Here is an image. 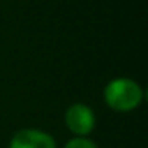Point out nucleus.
Segmentation results:
<instances>
[{
    "label": "nucleus",
    "instance_id": "1",
    "mask_svg": "<svg viewBox=\"0 0 148 148\" xmlns=\"http://www.w3.org/2000/svg\"><path fill=\"white\" fill-rule=\"evenodd\" d=\"M105 103L115 112H131L140 105L143 91L137 81L131 78H115L103 89Z\"/></svg>",
    "mask_w": 148,
    "mask_h": 148
},
{
    "label": "nucleus",
    "instance_id": "2",
    "mask_svg": "<svg viewBox=\"0 0 148 148\" xmlns=\"http://www.w3.org/2000/svg\"><path fill=\"white\" fill-rule=\"evenodd\" d=\"M65 124L77 137H86L96 126V115L91 107L84 103H73L65 112Z\"/></svg>",
    "mask_w": 148,
    "mask_h": 148
},
{
    "label": "nucleus",
    "instance_id": "3",
    "mask_svg": "<svg viewBox=\"0 0 148 148\" xmlns=\"http://www.w3.org/2000/svg\"><path fill=\"white\" fill-rule=\"evenodd\" d=\"M8 148H56L53 135L38 129H21L13 135Z\"/></svg>",
    "mask_w": 148,
    "mask_h": 148
},
{
    "label": "nucleus",
    "instance_id": "4",
    "mask_svg": "<svg viewBox=\"0 0 148 148\" xmlns=\"http://www.w3.org/2000/svg\"><path fill=\"white\" fill-rule=\"evenodd\" d=\"M64 148H97V145L86 137H75L69 140Z\"/></svg>",
    "mask_w": 148,
    "mask_h": 148
}]
</instances>
